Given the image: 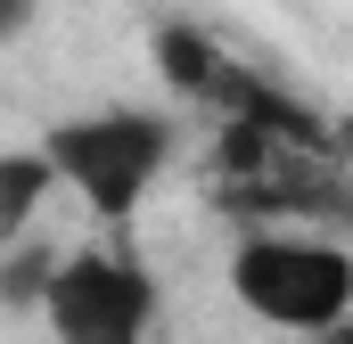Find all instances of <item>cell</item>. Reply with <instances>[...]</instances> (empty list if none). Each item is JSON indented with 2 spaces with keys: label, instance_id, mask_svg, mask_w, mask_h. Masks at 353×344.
<instances>
[{
  "label": "cell",
  "instance_id": "cell-1",
  "mask_svg": "<svg viewBox=\"0 0 353 344\" xmlns=\"http://www.w3.org/2000/svg\"><path fill=\"white\" fill-rule=\"evenodd\" d=\"M230 303L279 336H337L353 320V246L312 230H247L222 262Z\"/></svg>",
  "mask_w": 353,
  "mask_h": 344
},
{
  "label": "cell",
  "instance_id": "cell-2",
  "mask_svg": "<svg viewBox=\"0 0 353 344\" xmlns=\"http://www.w3.org/2000/svg\"><path fill=\"white\" fill-rule=\"evenodd\" d=\"M50 164H58V189H74L90 205V222L107 230H132L140 205L157 197V180L173 164V123L157 107H90V115H66L41 131Z\"/></svg>",
  "mask_w": 353,
  "mask_h": 344
},
{
  "label": "cell",
  "instance_id": "cell-3",
  "mask_svg": "<svg viewBox=\"0 0 353 344\" xmlns=\"http://www.w3.org/2000/svg\"><path fill=\"white\" fill-rule=\"evenodd\" d=\"M157 270L132 246H74L50 270L41 320L58 344H148L157 336Z\"/></svg>",
  "mask_w": 353,
  "mask_h": 344
},
{
  "label": "cell",
  "instance_id": "cell-4",
  "mask_svg": "<svg viewBox=\"0 0 353 344\" xmlns=\"http://www.w3.org/2000/svg\"><path fill=\"white\" fill-rule=\"evenodd\" d=\"M50 197H58V164H50L41 140H33V148H0V246H17V238L41 222Z\"/></svg>",
  "mask_w": 353,
  "mask_h": 344
},
{
  "label": "cell",
  "instance_id": "cell-5",
  "mask_svg": "<svg viewBox=\"0 0 353 344\" xmlns=\"http://www.w3.org/2000/svg\"><path fill=\"white\" fill-rule=\"evenodd\" d=\"M50 270H58V255H50L41 238H17V246H0V303H17V312H41V295H50Z\"/></svg>",
  "mask_w": 353,
  "mask_h": 344
},
{
  "label": "cell",
  "instance_id": "cell-6",
  "mask_svg": "<svg viewBox=\"0 0 353 344\" xmlns=\"http://www.w3.org/2000/svg\"><path fill=\"white\" fill-rule=\"evenodd\" d=\"M25 17H33V0H0V41H8V33H17Z\"/></svg>",
  "mask_w": 353,
  "mask_h": 344
},
{
  "label": "cell",
  "instance_id": "cell-7",
  "mask_svg": "<svg viewBox=\"0 0 353 344\" xmlns=\"http://www.w3.org/2000/svg\"><path fill=\"white\" fill-rule=\"evenodd\" d=\"M337 148H345V156H353V123H345V131H337Z\"/></svg>",
  "mask_w": 353,
  "mask_h": 344
},
{
  "label": "cell",
  "instance_id": "cell-8",
  "mask_svg": "<svg viewBox=\"0 0 353 344\" xmlns=\"http://www.w3.org/2000/svg\"><path fill=\"white\" fill-rule=\"evenodd\" d=\"M329 344H353V320H345V328H337V336H329Z\"/></svg>",
  "mask_w": 353,
  "mask_h": 344
},
{
  "label": "cell",
  "instance_id": "cell-9",
  "mask_svg": "<svg viewBox=\"0 0 353 344\" xmlns=\"http://www.w3.org/2000/svg\"><path fill=\"white\" fill-rule=\"evenodd\" d=\"M321 344H329V336H321Z\"/></svg>",
  "mask_w": 353,
  "mask_h": 344
}]
</instances>
